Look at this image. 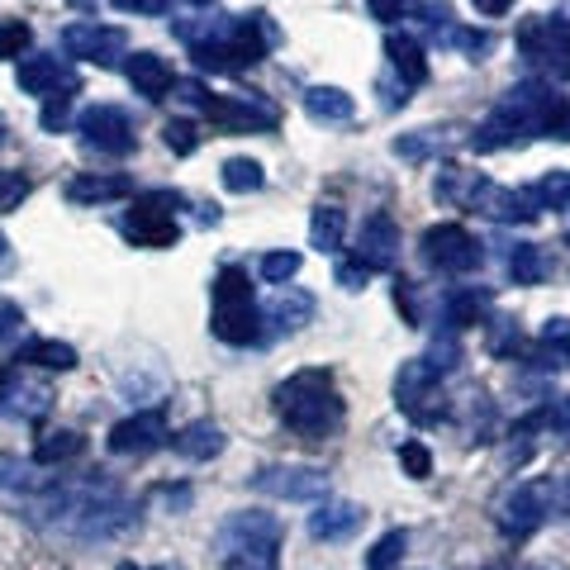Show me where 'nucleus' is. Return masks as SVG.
Returning a JSON list of instances; mask_svg holds the SVG:
<instances>
[{
  "mask_svg": "<svg viewBox=\"0 0 570 570\" xmlns=\"http://www.w3.org/2000/svg\"><path fill=\"white\" fill-rule=\"evenodd\" d=\"M24 519L43 532L77 542H110L124 528H134L138 504L115 485H48L43 494H24Z\"/></svg>",
  "mask_w": 570,
  "mask_h": 570,
  "instance_id": "f257e3e1",
  "label": "nucleus"
},
{
  "mask_svg": "<svg viewBox=\"0 0 570 570\" xmlns=\"http://www.w3.org/2000/svg\"><path fill=\"white\" fill-rule=\"evenodd\" d=\"M276 414L295 438L324 442L343 428V400H337L328 371L309 366V371H295L285 385H276Z\"/></svg>",
  "mask_w": 570,
  "mask_h": 570,
  "instance_id": "f03ea898",
  "label": "nucleus"
},
{
  "mask_svg": "<svg viewBox=\"0 0 570 570\" xmlns=\"http://www.w3.org/2000/svg\"><path fill=\"white\" fill-rule=\"evenodd\" d=\"M209 333L228 347H253L262 337V305L253 295V281H247L243 266H224L209 285Z\"/></svg>",
  "mask_w": 570,
  "mask_h": 570,
  "instance_id": "7ed1b4c3",
  "label": "nucleus"
},
{
  "mask_svg": "<svg viewBox=\"0 0 570 570\" xmlns=\"http://www.w3.org/2000/svg\"><path fill=\"white\" fill-rule=\"evenodd\" d=\"M281 538L285 528L262 509H243L219 528L224 570H281Z\"/></svg>",
  "mask_w": 570,
  "mask_h": 570,
  "instance_id": "20e7f679",
  "label": "nucleus"
},
{
  "mask_svg": "<svg viewBox=\"0 0 570 570\" xmlns=\"http://www.w3.org/2000/svg\"><path fill=\"white\" fill-rule=\"evenodd\" d=\"M186 200L176 190H148L138 195V200L129 205V214H124V234H129L138 247H176V238H181V224H176V209H181Z\"/></svg>",
  "mask_w": 570,
  "mask_h": 570,
  "instance_id": "39448f33",
  "label": "nucleus"
},
{
  "mask_svg": "<svg viewBox=\"0 0 570 570\" xmlns=\"http://www.w3.org/2000/svg\"><path fill=\"white\" fill-rule=\"evenodd\" d=\"M551 504H557V490L551 485H542V480H519V485H509L499 494L494 519L504 528V538H528V532H538L547 523Z\"/></svg>",
  "mask_w": 570,
  "mask_h": 570,
  "instance_id": "423d86ee",
  "label": "nucleus"
},
{
  "mask_svg": "<svg viewBox=\"0 0 570 570\" xmlns=\"http://www.w3.org/2000/svg\"><path fill=\"white\" fill-rule=\"evenodd\" d=\"M200 110L209 124H219V129L228 134H266V129H276V105L257 96V91H247V96H214L205 91L200 96Z\"/></svg>",
  "mask_w": 570,
  "mask_h": 570,
  "instance_id": "0eeeda50",
  "label": "nucleus"
},
{
  "mask_svg": "<svg viewBox=\"0 0 570 570\" xmlns=\"http://www.w3.org/2000/svg\"><path fill=\"white\" fill-rule=\"evenodd\" d=\"M442 371H433V362L428 356H414V362H404L400 366V376H395V400L409 419H419V423H433L448 414V404H442Z\"/></svg>",
  "mask_w": 570,
  "mask_h": 570,
  "instance_id": "6e6552de",
  "label": "nucleus"
},
{
  "mask_svg": "<svg viewBox=\"0 0 570 570\" xmlns=\"http://www.w3.org/2000/svg\"><path fill=\"white\" fill-rule=\"evenodd\" d=\"M253 490L257 494H272V499H324L328 494V471L324 466H305V461H285V466H262L253 475Z\"/></svg>",
  "mask_w": 570,
  "mask_h": 570,
  "instance_id": "1a4fd4ad",
  "label": "nucleus"
},
{
  "mask_svg": "<svg viewBox=\"0 0 570 570\" xmlns=\"http://www.w3.org/2000/svg\"><path fill=\"white\" fill-rule=\"evenodd\" d=\"M77 134H81L86 148H96L105 157H129L134 153V124L119 105H91V110H81Z\"/></svg>",
  "mask_w": 570,
  "mask_h": 570,
  "instance_id": "9d476101",
  "label": "nucleus"
},
{
  "mask_svg": "<svg viewBox=\"0 0 570 570\" xmlns=\"http://www.w3.org/2000/svg\"><path fill=\"white\" fill-rule=\"evenodd\" d=\"M163 442H171V428L163 409H138L134 419H119L110 428V452L115 456H148L157 452Z\"/></svg>",
  "mask_w": 570,
  "mask_h": 570,
  "instance_id": "9b49d317",
  "label": "nucleus"
},
{
  "mask_svg": "<svg viewBox=\"0 0 570 570\" xmlns=\"http://www.w3.org/2000/svg\"><path fill=\"white\" fill-rule=\"evenodd\" d=\"M423 253H428V262L438 266V272H475L480 266V243L466 234L461 224H433L423 234Z\"/></svg>",
  "mask_w": 570,
  "mask_h": 570,
  "instance_id": "f8f14e48",
  "label": "nucleus"
},
{
  "mask_svg": "<svg viewBox=\"0 0 570 570\" xmlns=\"http://www.w3.org/2000/svg\"><path fill=\"white\" fill-rule=\"evenodd\" d=\"M62 48L67 58H81V62H115L129 52V39H124V29L115 24H96V20H81V24H67L62 29Z\"/></svg>",
  "mask_w": 570,
  "mask_h": 570,
  "instance_id": "ddd939ff",
  "label": "nucleus"
},
{
  "mask_svg": "<svg viewBox=\"0 0 570 570\" xmlns=\"http://www.w3.org/2000/svg\"><path fill=\"white\" fill-rule=\"evenodd\" d=\"M20 91L24 96H39V100H58V96H77L81 91V77L71 71L62 58H24L20 62Z\"/></svg>",
  "mask_w": 570,
  "mask_h": 570,
  "instance_id": "4468645a",
  "label": "nucleus"
},
{
  "mask_svg": "<svg viewBox=\"0 0 570 570\" xmlns=\"http://www.w3.org/2000/svg\"><path fill=\"white\" fill-rule=\"evenodd\" d=\"M356 262H366L371 272H390L400 262V224L390 214H366L356 228Z\"/></svg>",
  "mask_w": 570,
  "mask_h": 570,
  "instance_id": "2eb2a0df",
  "label": "nucleus"
},
{
  "mask_svg": "<svg viewBox=\"0 0 570 570\" xmlns=\"http://www.w3.org/2000/svg\"><path fill=\"white\" fill-rule=\"evenodd\" d=\"M466 200H471L480 214H490V219H499V224H528L532 214H538V205H532L528 195L509 190V186H499V181H485V176H475V181H471Z\"/></svg>",
  "mask_w": 570,
  "mask_h": 570,
  "instance_id": "dca6fc26",
  "label": "nucleus"
},
{
  "mask_svg": "<svg viewBox=\"0 0 570 570\" xmlns=\"http://www.w3.org/2000/svg\"><path fill=\"white\" fill-rule=\"evenodd\" d=\"M362 523H366V509H362V504L324 494V499L314 504V513H309V538H318V542H343V538H352V532L362 528Z\"/></svg>",
  "mask_w": 570,
  "mask_h": 570,
  "instance_id": "f3484780",
  "label": "nucleus"
},
{
  "mask_svg": "<svg viewBox=\"0 0 570 570\" xmlns=\"http://www.w3.org/2000/svg\"><path fill=\"white\" fill-rule=\"evenodd\" d=\"M519 48L528 52V58L570 67V29L561 20H532V24H523L519 29Z\"/></svg>",
  "mask_w": 570,
  "mask_h": 570,
  "instance_id": "a211bd4d",
  "label": "nucleus"
},
{
  "mask_svg": "<svg viewBox=\"0 0 570 570\" xmlns=\"http://www.w3.org/2000/svg\"><path fill=\"white\" fill-rule=\"evenodd\" d=\"M124 77H129L134 91L148 96V100H163L171 86H176L167 58H157V52H129V62H124Z\"/></svg>",
  "mask_w": 570,
  "mask_h": 570,
  "instance_id": "6ab92c4d",
  "label": "nucleus"
},
{
  "mask_svg": "<svg viewBox=\"0 0 570 570\" xmlns=\"http://www.w3.org/2000/svg\"><path fill=\"white\" fill-rule=\"evenodd\" d=\"M314 318V299L305 291H295V285H281L276 299L262 309V324H272L276 333H295V328H305Z\"/></svg>",
  "mask_w": 570,
  "mask_h": 570,
  "instance_id": "aec40b11",
  "label": "nucleus"
},
{
  "mask_svg": "<svg viewBox=\"0 0 570 570\" xmlns=\"http://www.w3.org/2000/svg\"><path fill=\"white\" fill-rule=\"evenodd\" d=\"M171 448L181 452L186 461H214L224 448H228V438H224V428L219 423H209V419H195V423H186L181 433L171 438Z\"/></svg>",
  "mask_w": 570,
  "mask_h": 570,
  "instance_id": "412c9836",
  "label": "nucleus"
},
{
  "mask_svg": "<svg viewBox=\"0 0 570 570\" xmlns=\"http://www.w3.org/2000/svg\"><path fill=\"white\" fill-rule=\"evenodd\" d=\"M14 362L24 366H43V371H71L77 366V347L71 343H58V337H24Z\"/></svg>",
  "mask_w": 570,
  "mask_h": 570,
  "instance_id": "4be33fe9",
  "label": "nucleus"
},
{
  "mask_svg": "<svg viewBox=\"0 0 570 570\" xmlns=\"http://www.w3.org/2000/svg\"><path fill=\"white\" fill-rule=\"evenodd\" d=\"M129 195V181L124 176H71L67 181V200L71 205H110Z\"/></svg>",
  "mask_w": 570,
  "mask_h": 570,
  "instance_id": "5701e85b",
  "label": "nucleus"
},
{
  "mask_svg": "<svg viewBox=\"0 0 570 570\" xmlns=\"http://www.w3.org/2000/svg\"><path fill=\"white\" fill-rule=\"evenodd\" d=\"M86 452V438L77 428H48V433L33 442V461L39 466H62V461H77Z\"/></svg>",
  "mask_w": 570,
  "mask_h": 570,
  "instance_id": "b1692460",
  "label": "nucleus"
},
{
  "mask_svg": "<svg viewBox=\"0 0 570 570\" xmlns=\"http://www.w3.org/2000/svg\"><path fill=\"white\" fill-rule=\"evenodd\" d=\"M52 485V475H43L39 461H20V456H0V490H14V494H43Z\"/></svg>",
  "mask_w": 570,
  "mask_h": 570,
  "instance_id": "393cba45",
  "label": "nucleus"
},
{
  "mask_svg": "<svg viewBox=\"0 0 570 570\" xmlns=\"http://www.w3.org/2000/svg\"><path fill=\"white\" fill-rule=\"evenodd\" d=\"M0 400H14L6 409L10 414H20V419H43L48 404H52V390L39 385V381H6L0 385Z\"/></svg>",
  "mask_w": 570,
  "mask_h": 570,
  "instance_id": "a878e982",
  "label": "nucleus"
},
{
  "mask_svg": "<svg viewBox=\"0 0 570 570\" xmlns=\"http://www.w3.org/2000/svg\"><path fill=\"white\" fill-rule=\"evenodd\" d=\"M305 110H309V119L343 124V119H352L356 100L343 91V86H309V91H305Z\"/></svg>",
  "mask_w": 570,
  "mask_h": 570,
  "instance_id": "bb28decb",
  "label": "nucleus"
},
{
  "mask_svg": "<svg viewBox=\"0 0 570 570\" xmlns=\"http://www.w3.org/2000/svg\"><path fill=\"white\" fill-rule=\"evenodd\" d=\"M385 52H390V62H395V71H400L409 86H423L428 81V58H423V48L409 39V33H390Z\"/></svg>",
  "mask_w": 570,
  "mask_h": 570,
  "instance_id": "cd10ccee",
  "label": "nucleus"
},
{
  "mask_svg": "<svg viewBox=\"0 0 570 570\" xmlns=\"http://www.w3.org/2000/svg\"><path fill=\"white\" fill-rule=\"evenodd\" d=\"M509 276H513V285H542L551 276V257L538 243H519L509 253Z\"/></svg>",
  "mask_w": 570,
  "mask_h": 570,
  "instance_id": "c85d7f7f",
  "label": "nucleus"
},
{
  "mask_svg": "<svg viewBox=\"0 0 570 570\" xmlns=\"http://www.w3.org/2000/svg\"><path fill=\"white\" fill-rule=\"evenodd\" d=\"M343 234H347V214L337 205H318L314 219H309V243L318 253H337V247H343Z\"/></svg>",
  "mask_w": 570,
  "mask_h": 570,
  "instance_id": "c756f323",
  "label": "nucleus"
},
{
  "mask_svg": "<svg viewBox=\"0 0 570 570\" xmlns=\"http://www.w3.org/2000/svg\"><path fill=\"white\" fill-rule=\"evenodd\" d=\"M485 314H490V291H475V285H466V291L448 295V324L452 328H471Z\"/></svg>",
  "mask_w": 570,
  "mask_h": 570,
  "instance_id": "7c9ffc66",
  "label": "nucleus"
},
{
  "mask_svg": "<svg viewBox=\"0 0 570 570\" xmlns=\"http://www.w3.org/2000/svg\"><path fill=\"white\" fill-rule=\"evenodd\" d=\"M538 366H570V318L542 324V362Z\"/></svg>",
  "mask_w": 570,
  "mask_h": 570,
  "instance_id": "2f4dec72",
  "label": "nucleus"
},
{
  "mask_svg": "<svg viewBox=\"0 0 570 570\" xmlns=\"http://www.w3.org/2000/svg\"><path fill=\"white\" fill-rule=\"evenodd\" d=\"M224 186L234 190V195H247V190H262V181H266V171H262V163H253V157H228L224 163Z\"/></svg>",
  "mask_w": 570,
  "mask_h": 570,
  "instance_id": "473e14b6",
  "label": "nucleus"
},
{
  "mask_svg": "<svg viewBox=\"0 0 570 570\" xmlns=\"http://www.w3.org/2000/svg\"><path fill=\"white\" fill-rule=\"evenodd\" d=\"M452 138H442L438 129H414V134H404V138H395V153L400 157H409V163H423V157H433V153H442Z\"/></svg>",
  "mask_w": 570,
  "mask_h": 570,
  "instance_id": "72a5a7b5",
  "label": "nucleus"
},
{
  "mask_svg": "<svg viewBox=\"0 0 570 570\" xmlns=\"http://www.w3.org/2000/svg\"><path fill=\"white\" fill-rule=\"evenodd\" d=\"M404 547H409V538L400 528H390L385 538H376V547L366 551V570H395L404 561Z\"/></svg>",
  "mask_w": 570,
  "mask_h": 570,
  "instance_id": "f704fd0d",
  "label": "nucleus"
},
{
  "mask_svg": "<svg viewBox=\"0 0 570 570\" xmlns=\"http://www.w3.org/2000/svg\"><path fill=\"white\" fill-rule=\"evenodd\" d=\"M163 142H167V148H171L176 157H190L195 148H200V129H195L190 119H167Z\"/></svg>",
  "mask_w": 570,
  "mask_h": 570,
  "instance_id": "c9c22d12",
  "label": "nucleus"
},
{
  "mask_svg": "<svg viewBox=\"0 0 570 570\" xmlns=\"http://www.w3.org/2000/svg\"><path fill=\"white\" fill-rule=\"evenodd\" d=\"M299 262H305L299 253H266V257H262V266H257V272H262V281H272V285H285V281H295Z\"/></svg>",
  "mask_w": 570,
  "mask_h": 570,
  "instance_id": "e433bc0d",
  "label": "nucleus"
},
{
  "mask_svg": "<svg viewBox=\"0 0 570 570\" xmlns=\"http://www.w3.org/2000/svg\"><path fill=\"white\" fill-rule=\"evenodd\" d=\"M538 134H547V138H561V142H570V100H566V96H551L547 115H542V124H538Z\"/></svg>",
  "mask_w": 570,
  "mask_h": 570,
  "instance_id": "4c0bfd02",
  "label": "nucleus"
},
{
  "mask_svg": "<svg viewBox=\"0 0 570 570\" xmlns=\"http://www.w3.org/2000/svg\"><path fill=\"white\" fill-rule=\"evenodd\" d=\"M29 190L33 181L24 171H0V209H20L29 200Z\"/></svg>",
  "mask_w": 570,
  "mask_h": 570,
  "instance_id": "58836bf2",
  "label": "nucleus"
},
{
  "mask_svg": "<svg viewBox=\"0 0 570 570\" xmlns=\"http://www.w3.org/2000/svg\"><path fill=\"white\" fill-rule=\"evenodd\" d=\"M400 466L414 480H428V475H433V452H428L423 442H404V448H400Z\"/></svg>",
  "mask_w": 570,
  "mask_h": 570,
  "instance_id": "ea45409f",
  "label": "nucleus"
},
{
  "mask_svg": "<svg viewBox=\"0 0 570 570\" xmlns=\"http://www.w3.org/2000/svg\"><path fill=\"white\" fill-rule=\"evenodd\" d=\"M29 24H20V20H6L0 24V58H20V52L29 48Z\"/></svg>",
  "mask_w": 570,
  "mask_h": 570,
  "instance_id": "a19ab883",
  "label": "nucleus"
},
{
  "mask_svg": "<svg viewBox=\"0 0 570 570\" xmlns=\"http://www.w3.org/2000/svg\"><path fill=\"white\" fill-rule=\"evenodd\" d=\"M333 276H337V285H343V291H366V281H371V266L352 257V262H337V272H333Z\"/></svg>",
  "mask_w": 570,
  "mask_h": 570,
  "instance_id": "79ce46f5",
  "label": "nucleus"
},
{
  "mask_svg": "<svg viewBox=\"0 0 570 570\" xmlns=\"http://www.w3.org/2000/svg\"><path fill=\"white\" fill-rule=\"evenodd\" d=\"M20 324H24V309L14 305V299H0V343H10V337L20 333Z\"/></svg>",
  "mask_w": 570,
  "mask_h": 570,
  "instance_id": "37998d69",
  "label": "nucleus"
},
{
  "mask_svg": "<svg viewBox=\"0 0 570 570\" xmlns=\"http://www.w3.org/2000/svg\"><path fill=\"white\" fill-rule=\"evenodd\" d=\"M67 100H71V96H58V100H48V105H43V115H39V119H43V129H48V134H58L62 124H67Z\"/></svg>",
  "mask_w": 570,
  "mask_h": 570,
  "instance_id": "c03bdc74",
  "label": "nucleus"
},
{
  "mask_svg": "<svg viewBox=\"0 0 570 570\" xmlns=\"http://www.w3.org/2000/svg\"><path fill=\"white\" fill-rule=\"evenodd\" d=\"M366 6H371V14H376L381 24H395L404 14V0H366Z\"/></svg>",
  "mask_w": 570,
  "mask_h": 570,
  "instance_id": "a18cd8bd",
  "label": "nucleus"
},
{
  "mask_svg": "<svg viewBox=\"0 0 570 570\" xmlns=\"http://www.w3.org/2000/svg\"><path fill=\"white\" fill-rule=\"evenodd\" d=\"M542 419H547L551 428H561V433H570V395H561L551 409H542Z\"/></svg>",
  "mask_w": 570,
  "mask_h": 570,
  "instance_id": "49530a36",
  "label": "nucleus"
},
{
  "mask_svg": "<svg viewBox=\"0 0 570 570\" xmlns=\"http://www.w3.org/2000/svg\"><path fill=\"white\" fill-rule=\"evenodd\" d=\"M119 10H134V14H163L171 0H115Z\"/></svg>",
  "mask_w": 570,
  "mask_h": 570,
  "instance_id": "de8ad7c7",
  "label": "nucleus"
},
{
  "mask_svg": "<svg viewBox=\"0 0 570 570\" xmlns=\"http://www.w3.org/2000/svg\"><path fill=\"white\" fill-rule=\"evenodd\" d=\"M157 499H163V504H171V509H186V504H190V490H186V485H176V490L163 485V490H157Z\"/></svg>",
  "mask_w": 570,
  "mask_h": 570,
  "instance_id": "09e8293b",
  "label": "nucleus"
},
{
  "mask_svg": "<svg viewBox=\"0 0 570 570\" xmlns=\"http://www.w3.org/2000/svg\"><path fill=\"white\" fill-rule=\"evenodd\" d=\"M471 6H475L480 14H490V20H499V14L513 10V0H471Z\"/></svg>",
  "mask_w": 570,
  "mask_h": 570,
  "instance_id": "8fccbe9b",
  "label": "nucleus"
},
{
  "mask_svg": "<svg viewBox=\"0 0 570 570\" xmlns=\"http://www.w3.org/2000/svg\"><path fill=\"white\" fill-rule=\"evenodd\" d=\"M557 504H561V509L570 513V475H566V480H561V485H557Z\"/></svg>",
  "mask_w": 570,
  "mask_h": 570,
  "instance_id": "3c124183",
  "label": "nucleus"
},
{
  "mask_svg": "<svg viewBox=\"0 0 570 570\" xmlns=\"http://www.w3.org/2000/svg\"><path fill=\"white\" fill-rule=\"evenodd\" d=\"M115 570H176V566H138V561H124V566H115Z\"/></svg>",
  "mask_w": 570,
  "mask_h": 570,
  "instance_id": "603ef678",
  "label": "nucleus"
},
{
  "mask_svg": "<svg viewBox=\"0 0 570 570\" xmlns=\"http://www.w3.org/2000/svg\"><path fill=\"white\" fill-rule=\"evenodd\" d=\"M10 138V124H6V115H0V142H6Z\"/></svg>",
  "mask_w": 570,
  "mask_h": 570,
  "instance_id": "864d4df0",
  "label": "nucleus"
},
{
  "mask_svg": "<svg viewBox=\"0 0 570 570\" xmlns=\"http://www.w3.org/2000/svg\"><path fill=\"white\" fill-rule=\"evenodd\" d=\"M6 247H10V243H6V234H0V257H6Z\"/></svg>",
  "mask_w": 570,
  "mask_h": 570,
  "instance_id": "5fc2aeb1",
  "label": "nucleus"
},
{
  "mask_svg": "<svg viewBox=\"0 0 570 570\" xmlns=\"http://www.w3.org/2000/svg\"><path fill=\"white\" fill-rule=\"evenodd\" d=\"M67 6H91V0H67Z\"/></svg>",
  "mask_w": 570,
  "mask_h": 570,
  "instance_id": "6e6d98bb",
  "label": "nucleus"
},
{
  "mask_svg": "<svg viewBox=\"0 0 570 570\" xmlns=\"http://www.w3.org/2000/svg\"><path fill=\"white\" fill-rule=\"evenodd\" d=\"M528 570H551V566H528Z\"/></svg>",
  "mask_w": 570,
  "mask_h": 570,
  "instance_id": "4d7b16f0",
  "label": "nucleus"
},
{
  "mask_svg": "<svg viewBox=\"0 0 570 570\" xmlns=\"http://www.w3.org/2000/svg\"><path fill=\"white\" fill-rule=\"evenodd\" d=\"M566 247H570V234H566Z\"/></svg>",
  "mask_w": 570,
  "mask_h": 570,
  "instance_id": "13d9d810",
  "label": "nucleus"
},
{
  "mask_svg": "<svg viewBox=\"0 0 570 570\" xmlns=\"http://www.w3.org/2000/svg\"><path fill=\"white\" fill-rule=\"evenodd\" d=\"M195 6H205V0H195Z\"/></svg>",
  "mask_w": 570,
  "mask_h": 570,
  "instance_id": "bf43d9fd",
  "label": "nucleus"
}]
</instances>
